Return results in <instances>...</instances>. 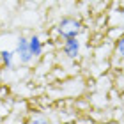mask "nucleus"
<instances>
[{
    "instance_id": "obj_1",
    "label": "nucleus",
    "mask_w": 124,
    "mask_h": 124,
    "mask_svg": "<svg viewBox=\"0 0 124 124\" xmlns=\"http://www.w3.org/2000/svg\"><path fill=\"white\" fill-rule=\"evenodd\" d=\"M82 30H83L82 23L78 20H75V18H62L59 21V25H57V32H59V36L62 39H66V37H78Z\"/></svg>"
},
{
    "instance_id": "obj_5",
    "label": "nucleus",
    "mask_w": 124,
    "mask_h": 124,
    "mask_svg": "<svg viewBox=\"0 0 124 124\" xmlns=\"http://www.w3.org/2000/svg\"><path fill=\"white\" fill-rule=\"evenodd\" d=\"M114 53L117 55V57L124 59V34L121 37L115 39V44H114Z\"/></svg>"
},
{
    "instance_id": "obj_3",
    "label": "nucleus",
    "mask_w": 124,
    "mask_h": 124,
    "mask_svg": "<svg viewBox=\"0 0 124 124\" xmlns=\"http://www.w3.org/2000/svg\"><path fill=\"white\" fill-rule=\"evenodd\" d=\"M29 48H30V52H32V55H34V59H39L43 55V41H41V37L39 36H30L29 37Z\"/></svg>"
},
{
    "instance_id": "obj_2",
    "label": "nucleus",
    "mask_w": 124,
    "mask_h": 124,
    "mask_svg": "<svg viewBox=\"0 0 124 124\" xmlns=\"http://www.w3.org/2000/svg\"><path fill=\"white\" fill-rule=\"evenodd\" d=\"M80 50H82V43L78 37H66L62 43V52L71 60H76L80 57Z\"/></svg>"
},
{
    "instance_id": "obj_4",
    "label": "nucleus",
    "mask_w": 124,
    "mask_h": 124,
    "mask_svg": "<svg viewBox=\"0 0 124 124\" xmlns=\"http://www.w3.org/2000/svg\"><path fill=\"white\" fill-rule=\"evenodd\" d=\"M14 52L13 50H2V52H0V60L4 62V66L7 67V69H11V67H13V59H14Z\"/></svg>"
},
{
    "instance_id": "obj_6",
    "label": "nucleus",
    "mask_w": 124,
    "mask_h": 124,
    "mask_svg": "<svg viewBox=\"0 0 124 124\" xmlns=\"http://www.w3.org/2000/svg\"><path fill=\"white\" fill-rule=\"evenodd\" d=\"M119 13H121V16L124 18V5H121V9H119Z\"/></svg>"
}]
</instances>
